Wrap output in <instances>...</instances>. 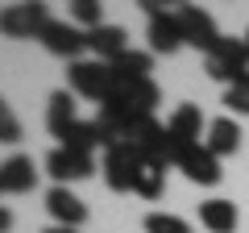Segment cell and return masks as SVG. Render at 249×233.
Wrapping results in <instances>:
<instances>
[{"label":"cell","mask_w":249,"mask_h":233,"mask_svg":"<svg viewBox=\"0 0 249 233\" xmlns=\"http://www.w3.org/2000/svg\"><path fill=\"white\" fill-rule=\"evenodd\" d=\"M204 71L212 75V79L229 83V88H237L241 79H249V50H245V42L220 38V46H216L212 54H204Z\"/></svg>","instance_id":"cell-1"},{"label":"cell","mask_w":249,"mask_h":233,"mask_svg":"<svg viewBox=\"0 0 249 233\" xmlns=\"http://www.w3.org/2000/svg\"><path fill=\"white\" fill-rule=\"evenodd\" d=\"M67 79H71V92L75 96H88V100H100L104 104L116 88V75L108 71V63L100 58H79V63L67 67Z\"/></svg>","instance_id":"cell-2"},{"label":"cell","mask_w":249,"mask_h":233,"mask_svg":"<svg viewBox=\"0 0 249 233\" xmlns=\"http://www.w3.org/2000/svg\"><path fill=\"white\" fill-rule=\"evenodd\" d=\"M142 158L145 154L142 150H133L129 142H121V146H108L104 150V183L112 192H137V175H142Z\"/></svg>","instance_id":"cell-3"},{"label":"cell","mask_w":249,"mask_h":233,"mask_svg":"<svg viewBox=\"0 0 249 233\" xmlns=\"http://www.w3.org/2000/svg\"><path fill=\"white\" fill-rule=\"evenodd\" d=\"M50 21L54 17L46 13V4H9V9H0V34L13 42H25V38H42Z\"/></svg>","instance_id":"cell-4"},{"label":"cell","mask_w":249,"mask_h":233,"mask_svg":"<svg viewBox=\"0 0 249 233\" xmlns=\"http://www.w3.org/2000/svg\"><path fill=\"white\" fill-rule=\"evenodd\" d=\"M175 17H178V29H183L187 46H196V50H204V54H212L216 46H220V29H216L212 13H204L199 4H178Z\"/></svg>","instance_id":"cell-5"},{"label":"cell","mask_w":249,"mask_h":233,"mask_svg":"<svg viewBox=\"0 0 249 233\" xmlns=\"http://www.w3.org/2000/svg\"><path fill=\"white\" fill-rule=\"evenodd\" d=\"M142 9L150 13V50L154 54H175L183 42V29H178V17L170 9H162L158 0H142Z\"/></svg>","instance_id":"cell-6"},{"label":"cell","mask_w":249,"mask_h":233,"mask_svg":"<svg viewBox=\"0 0 249 233\" xmlns=\"http://www.w3.org/2000/svg\"><path fill=\"white\" fill-rule=\"evenodd\" d=\"M91 171H96V162H91V154H83V150L54 146V150L46 154V175L54 179V188H67V183H75V179H88Z\"/></svg>","instance_id":"cell-7"},{"label":"cell","mask_w":249,"mask_h":233,"mask_svg":"<svg viewBox=\"0 0 249 233\" xmlns=\"http://www.w3.org/2000/svg\"><path fill=\"white\" fill-rule=\"evenodd\" d=\"M37 42L50 54H58V58H71V63H79V54L88 50V34H83L79 25H71V21H50Z\"/></svg>","instance_id":"cell-8"},{"label":"cell","mask_w":249,"mask_h":233,"mask_svg":"<svg viewBox=\"0 0 249 233\" xmlns=\"http://www.w3.org/2000/svg\"><path fill=\"white\" fill-rule=\"evenodd\" d=\"M178 171H183L191 183H204V188H212V183H220V158L216 154H208V146L199 142V146H187L183 154H178V162H175Z\"/></svg>","instance_id":"cell-9"},{"label":"cell","mask_w":249,"mask_h":233,"mask_svg":"<svg viewBox=\"0 0 249 233\" xmlns=\"http://www.w3.org/2000/svg\"><path fill=\"white\" fill-rule=\"evenodd\" d=\"M46 213H50L54 225H62V229H79V225L88 221V204H83L71 188H50L46 192Z\"/></svg>","instance_id":"cell-10"},{"label":"cell","mask_w":249,"mask_h":233,"mask_svg":"<svg viewBox=\"0 0 249 233\" xmlns=\"http://www.w3.org/2000/svg\"><path fill=\"white\" fill-rule=\"evenodd\" d=\"M34 183H37V167H34V158H25V154H13V158L0 162V192L25 196V192H34Z\"/></svg>","instance_id":"cell-11"},{"label":"cell","mask_w":249,"mask_h":233,"mask_svg":"<svg viewBox=\"0 0 249 233\" xmlns=\"http://www.w3.org/2000/svg\"><path fill=\"white\" fill-rule=\"evenodd\" d=\"M88 50L96 54L100 63H112L116 54H124L129 50V34H124L121 25H100V29H88Z\"/></svg>","instance_id":"cell-12"},{"label":"cell","mask_w":249,"mask_h":233,"mask_svg":"<svg viewBox=\"0 0 249 233\" xmlns=\"http://www.w3.org/2000/svg\"><path fill=\"white\" fill-rule=\"evenodd\" d=\"M237 204L232 200H204L199 204V225L208 233H237Z\"/></svg>","instance_id":"cell-13"},{"label":"cell","mask_w":249,"mask_h":233,"mask_svg":"<svg viewBox=\"0 0 249 233\" xmlns=\"http://www.w3.org/2000/svg\"><path fill=\"white\" fill-rule=\"evenodd\" d=\"M208 154H216V158H224V154H237L241 146V125L232 121V116H216L212 125H208Z\"/></svg>","instance_id":"cell-14"},{"label":"cell","mask_w":249,"mask_h":233,"mask_svg":"<svg viewBox=\"0 0 249 233\" xmlns=\"http://www.w3.org/2000/svg\"><path fill=\"white\" fill-rule=\"evenodd\" d=\"M75 121H79V113H75V92H54L50 108H46V125H50V134L62 137Z\"/></svg>","instance_id":"cell-15"},{"label":"cell","mask_w":249,"mask_h":233,"mask_svg":"<svg viewBox=\"0 0 249 233\" xmlns=\"http://www.w3.org/2000/svg\"><path fill=\"white\" fill-rule=\"evenodd\" d=\"M108 71H112L116 79H150L154 58L145 50H124V54H116L112 63H108Z\"/></svg>","instance_id":"cell-16"},{"label":"cell","mask_w":249,"mask_h":233,"mask_svg":"<svg viewBox=\"0 0 249 233\" xmlns=\"http://www.w3.org/2000/svg\"><path fill=\"white\" fill-rule=\"evenodd\" d=\"M58 146H67V150H83V154H91L96 146H104V137H100V125L96 121H75L67 134L58 137Z\"/></svg>","instance_id":"cell-17"},{"label":"cell","mask_w":249,"mask_h":233,"mask_svg":"<svg viewBox=\"0 0 249 233\" xmlns=\"http://www.w3.org/2000/svg\"><path fill=\"white\" fill-rule=\"evenodd\" d=\"M166 188V162L162 158H142V175H137V196L158 200Z\"/></svg>","instance_id":"cell-18"},{"label":"cell","mask_w":249,"mask_h":233,"mask_svg":"<svg viewBox=\"0 0 249 233\" xmlns=\"http://www.w3.org/2000/svg\"><path fill=\"white\" fill-rule=\"evenodd\" d=\"M71 17H75V25H79L83 34L104 25V9H100L96 0H75V4H71Z\"/></svg>","instance_id":"cell-19"},{"label":"cell","mask_w":249,"mask_h":233,"mask_svg":"<svg viewBox=\"0 0 249 233\" xmlns=\"http://www.w3.org/2000/svg\"><path fill=\"white\" fill-rule=\"evenodd\" d=\"M145 233H191L183 216H170V213H150L145 216Z\"/></svg>","instance_id":"cell-20"},{"label":"cell","mask_w":249,"mask_h":233,"mask_svg":"<svg viewBox=\"0 0 249 233\" xmlns=\"http://www.w3.org/2000/svg\"><path fill=\"white\" fill-rule=\"evenodd\" d=\"M0 142H4V146L21 142V121H17V113L9 108V100H4V96H0Z\"/></svg>","instance_id":"cell-21"},{"label":"cell","mask_w":249,"mask_h":233,"mask_svg":"<svg viewBox=\"0 0 249 233\" xmlns=\"http://www.w3.org/2000/svg\"><path fill=\"white\" fill-rule=\"evenodd\" d=\"M224 104H229V113L249 116V79H241L237 88H229V92H224Z\"/></svg>","instance_id":"cell-22"},{"label":"cell","mask_w":249,"mask_h":233,"mask_svg":"<svg viewBox=\"0 0 249 233\" xmlns=\"http://www.w3.org/2000/svg\"><path fill=\"white\" fill-rule=\"evenodd\" d=\"M9 229H13V213L0 204V233H9Z\"/></svg>","instance_id":"cell-23"},{"label":"cell","mask_w":249,"mask_h":233,"mask_svg":"<svg viewBox=\"0 0 249 233\" xmlns=\"http://www.w3.org/2000/svg\"><path fill=\"white\" fill-rule=\"evenodd\" d=\"M46 233H79V229H62V225H54V229H46Z\"/></svg>","instance_id":"cell-24"},{"label":"cell","mask_w":249,"mask_h":233,"mask_svg":"<svg viewBox=\"0 0 249 233\" xmlns=\"http://www.w3.org/2000/svg\"><path fill=\"white\" fill-rule=\"evenodd\" d=\"M245 50H249V29H245Z\"/></svg>","instance_id":"cell-25"}]
</instances>
